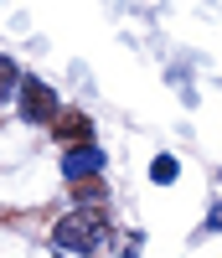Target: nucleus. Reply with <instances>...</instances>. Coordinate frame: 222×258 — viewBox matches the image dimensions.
Listing matches in <instances>:
<instances>
[{
  "label": "nucleus",
  "mask_w": 222,
  "mask_h": 258,
  "mask_svg": "<svg viewBox=\"0 0 222 258\" xmlns=\"http://www.w3.org/2000/svg\"><path fill=\"white\" fill-rule=\"evenodd\" d=\"M217 227H222V207H212V212H207V232H217Z\"/></svg>",
  "instance_id": "1a4fd4ad"
},
{
  "label": "nucleus",
  "mask_w": 222,
  "mask_h": 258,
  "mask_svg": "<svg viewBox=\"0 0 222 258\" xmlns=\"http://www.w3.org/2000/svg\"><path fill=\"white\" fill-rule=\"evenodd\" d=\"M145 253V232H129V238H124V258H140Z\"/></svg>",
  "instance_id": "6e6552de"
},
{
  "label": "nucleus",
  "mask_w": 222,
  "mask_h": 258,
  "mask_svg": "<svg viewBox=\"0 0 222 258\" xmlns=\"http://www.w3.org/2000/svg\"><path fill=\"white\" fill-rule=\"evenodd\" d=\"M98 170H103V150L98 145H78V150L62 155V176H68L73 186L78 181H98Z\"/></svg>",
  "instance_id": "7ed1b4c3"
},
{
  "label": "nucleus",
  "mask_w": 222,
  "mask_h": 258,
  "mask_svg": "<svg viewBox=\"0 0 222 258\" xmlns=\"http://www.w3.org/2000/svg\"><path fill=\"white\" fill-rule=\"evenodd\" d=\"M16 88H21V68H16L11 57H0V98H11Z\"/></svg>",
  "instance_id": "423d86ee"
},
{
  "label": "nucleus",
  "mask_w": 222,
  "mask_h": 258,
  "mask_svg": "<svg viewBox=\"0 0 222 258\" xmlns=\"http://www.w3.org/2000/svg\"><path fill=\"white\" fill-rule=\"evenodd\" d=\"M73 197L83 202V212H93V202H103V181H78Z\"/></svg>",
  "instance_id": "0eeeda50"
},
{
  "label": "nucleus",
  "mask_w": 222,
  "mask_h": 258,
  "mask_svg": "<svg viewBox=\"0 0 222 258\" xmlns=\"http://www.w3.org/2000/svg\"><path fill=\"white\" fill-rule=\"evenodd\" d=\"M52 135L68 145V150L93 145V119H88V114H78V109H68V114H57V119H52Z\"/></svg>",
  "instance_id": "20e7f679"
},
{
  "label": "nucleus",
  "mask_w": 222,
  "mask_h": 258,
  "mask_svg": "<svg viewBox=\"0 0 222 258\" xmlns=\"http://www.w3.org/2000/svg\"><path fill=\"white\" fill-rule=\"evenodd\" d=\"M103 238H108V227H103V217L98 212H68L57 227H52V248L62 253V258H93L98 248H103Z\"/></svg>",
  "instance_id": "f257e3e1"
},
{
  "label": "nucleus",
  "mask_w": 222,
  "mask_h": 258,
  "mask_svg": "<svg viewBox=\"0 0 222 258\" xmlns=\"http://www.w3.org/2000/svg\"><path fill=\"white\" fill-rule=\"evenodd\" d=\"M16 109H21V119H26V124H52V119H57V93H52L41 78H21Z\"/></svg>",
  "instance_id": "f03ea898"
},
{
  "label": "nucleus",
  "mask_w": 222,
  "mask_h": 258,
  "mask_svg": "<svg viewBox=\"0 0 222 258\" xmlns=\"http://www.w3.org/2000/svg\"><path fill=\"white\" fill-rule=\"evenodd\" d=\"M176 176H181V160H176V155H155V165H150V181H155V186H171Z\"/></svg>",
  "instance_id": "39448f33"
}]
</instances>
